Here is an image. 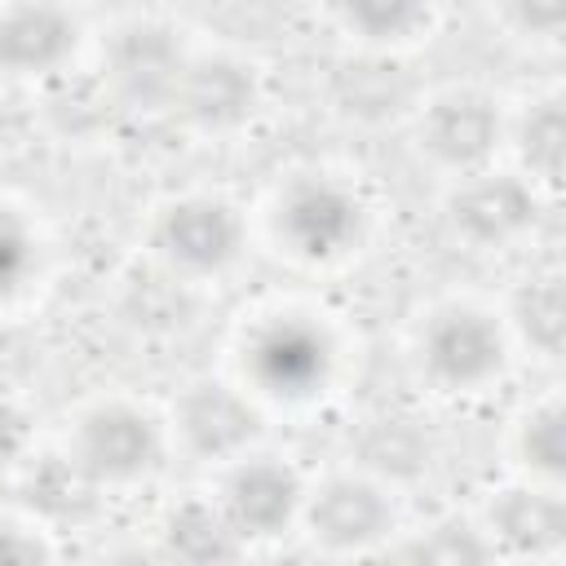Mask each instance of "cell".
Here are the masks:
<instances>
[{
	"label": "cell",
	"instance_id": "5bb4252c",
	"mask_svg": "<svg viewBox=\"0 0 566 566\" xmlns=\"http://www.w3.org/2000/svg\"><path fill=\"white\" fill-rule=\"evenodd\" d=\"M469 513L495 562L553 566L566 557V486L500 469L486 486H478Z\"/></svg>",
	"mask_w": 566,
	"mask_h": 566
},
{
	"label": "cell",
	"instance_id": "52a82bcc",
	"mask_svg": "<svg viewBox=\"0 0 566 566\" xmlns=\"http://www.w3.org/2000/svg\"><path fill=\"white\" fill-rule=\"evenodd\" d=\"M411 500L402 482L367 460L310 464L296 544L318 562H380L407 526Z\"/></svg>",
	"mask_w": 566,
	"mask_h": 566
},
{
	"label": "cell",
	"instance_id": "277c9868",
	"mask_svg": "<svg viewBox=\"0 0 566 566\" xmlns=\"http://www.w3.org/2000/svg\"><path fill=\"white\" fill-rule=\"evenodd\" d=\"M57 469L88 495H146L177 464L164 398L137 385H97L75 394L49 424Z\"/></svg>",
	"mask_w": 566,
	"mask_h": 566
},
{
	"label": "cell",
	"instance_id": "5b68a950",
	"mask_svg": "<svg viewBox=\"0 0 566 566\" xmlns=\"http://www.w3.org/2000/svg\"><path fill=\"white\" fill-rule=\"evenodd\" d=\"M137 256L203 296L234 283L256 261L248 199L212 181L159 190L137 217Z\"/></svg>",
	"mask_w": 566,
	"mask_h": 566
},
{
	"label": "cell",
	"instance_id": "6da1fadb",
	"mask_svg": "<svg viewBox=\"0 0 566 566\" xmlns=\"http://www.w3.org/2000/svg\"><path fill=\"white\" fill-rule=\"evenodd\" d=\"M217 367L274 429L310 424L358 389L367 336L327 292L283 283L234 305L221 327Z\"/></svg>",
	"mask_w": 566,
	"mask_h": 566
},
{
	"label": "cell",
	"instance_id": "7402d4cb",
	"mask_svg": "<svg viewBox=\"0 0 566 566\" xmlns=\"http://www.w3.org/2000/svg\"><path fill=\"white\" fill-rule=\"evenodd\" d=\"M380 562L478 566V562H495V557H491V544H486V535L478 531V522H473V513L464 504V509H447V513H429V517L411 513Z\"/></svg>",
	"mask_w": 566,
	"mask_h": 566
},
{
	"label": "cell",
	"instance_id": "3957f363",
	"mask_svg": "<svg viewBox=\"0 0 566 566\" xmlns=\"http://www.w3.org/2000/svg\"><path fill=\"white\" fill-rule=\"evenodd\" d=\"M407 380L447 407L486 402L522 371L500 292L447 283L420 296L398 332Z\"/></svg>",
	"mask_w": 566,
	"mask_h": 566
},
{
	"label": "cell",
	"instance_id": "d4e9b609",
	"mask_svg": "<svg viewBox=\"0 0 566 566\" xmlns=\"http://www.w3.org/2000/svg\"><path fill=\"white\" fill-rule=\"evenodd\" d=\"M44 447H49V424L40 407L22 389L0 385V482L27 473Z\"/></svg>",
	"mask_w": 566,
	"mask_h": 566
},
{
	"label": "cell",
	"instance_id": "9a60e30c",
	"mask_svg": "<svg viewBox=\"0 0 566 566\" xmlns=\"http://www.w3.org/2000/svg\"><path fill=\"white\" fill-rule=\"evenodd\" d=\"M57 270L62 239L44 203L0 186V327L40 314L57 287Z\"/></svg>",
	"mask_w": 566,
	"mask_h": 566
},
{
	"label": "cell",
	"instance_id": "ac0fdd59",
	"mask_svg": "<svg viewBox=\"0 0 566 566\" xmlns=\"http://www.w3.org/2000/svg\"><path fill=\"white\" fill-rule=\"evenodd\" d=\"M500 469L566 486V394L562 380L526 389L500 424Z\"/></svg>",
	"mask_w": 566,
	"mask_h": 566
},
{
	"label": "cell",
	"instance_id": "ffe728a7",
	"mask_svg": "<svg viewBox=\"0 0 566 566\" xmlns=\"http://www.w3.org/2000/svg\"><path fill=\"white\" fill-rule=\"evenodd\" d=\"M150 553L159 562H243L239 539L230 535V526L221 522L212 495L203 491V482H190L172 495H164L150 513Z\"/></svg>",
	"mask_w": 566,
	"mask_h": 566
},
{
	"label": "cell",
	"instance_id": "e0dca14e",
	"mask_svg": "<svg viewBox=\"0 0 566 566\" xmlns=\"http://www.w3.org/2000/svg\"><path fill=\"white\" fill-rule=\"evenodd\" d=\"M504 164L526 172L544 195H562L566 172V88L562 80H535L509 93Z\"/></svg>",
	"mask_w": 566,
	"mask_h": 566
},
{
	"label": "cell",
	"instance_id": "cb8c5ba5",
	"mask_svg": "<svg viewBox=\"0 0 566 566\" xmlns=\"http://www.w3.org/2000/svg\"><path fill=\"white\" fill-rule=\"evenodd\" d=\"M491 31L522 53H557L566 40V0H482Z\"/></svg>",
	"mask_w": 566,
	"mask_h": 566
},
{
	"label": "cell",
	"instance_id": "7c38bea8",
	"mask_svg": "<svg viewBox=\"0 0 566 566\" xmlns=\"http://www.w3.org/2000/svg\"><path fill=\"white\" fill-rule=\"evenodd\" d=\"M97 22L80 0H0V84L62 88L88 71Z\"/></svg>",
	"mask_w": 566,
	"mask_h": 566
},
{
	"label": "cell",
	"instance_id": "30bf717a",
	"mask_svg": "<svg viewBox=\"0 0 566 566\" xmlns=\"http://www.w3.org/2000/svg\"><path fill=\"white\" fill-rule=\"evenodd\" d=\"M557 208L526 172L495 159L486 168L438 181V226L469 256H517L539 234Z\"/></svg>",
	"mask_w": 566,
	"mask_h": 566
},
{
	"label": "cell",
	"instance_id": "9c48e42d",
	"mask_svg": "<svg viewBox=\"0 0 566 566\" xmlns=\"http://www.w3.org/2000/svg\"><path fill=\"white\" fill-rule=\"evenodd\" d=\"M199 482L212 495L230 535L239 539L243 557L296 544L310 464L283 442H274V433L217 460L212 469L199 473Z\"/></svg>",
	"mask_w": 566,
	"mask_h": 566
},
{
	"label": "cell",
	"instance_id": "44dd1931",
	"mask_svg": "<svg viewBox=\"0 0 566 566\" xmlns=\"http://www.w3.org/2000/svg\"><path fill=\"white\" fill-rule=\"evenodd\" d=\"M115 283H119V287H115V314H119V323L137 327L142 336H172V332H181V327L190 323V314H199V305H203V292L177 283L172 274L155 270V265L142 261V256H133V261L119 270Z\"/></svg>",
	"mask_w": 566,
	"mask_h": 566
},
{
	"label": "cell",
	"instance_id": "8fae6325",
	"mask_svg": "<svg viewBox=\"0 0 566 566\" xmlns=\"http://www.w3.org/2000/svg\"><path fill=\"white\" fill-rule=\"evenodd\" d=\"M190 35L195 27L159 9H133V13H115L111 22H97L93 57H88L97 97L119 115L164 119L168 88Z\"/></svg>",
	"mask_w": 566,
	"mask_h": 566
},
{
	"label": "cell",
	"instance_id": "484cf974",
	"mask_svg": "<svg viewBox=\"0 0 566 566\" xmlns=\"http://www.w3.org/2000/svg\"><path fill=\"white\" fill-rule=\"evenodd\" d=\"M0 155H4V137H0Z\"/></svg>",
	"mask_w": 566,
	"mask_h": 566
},
{
	"label": "cell",
	"instance_id": "4fadbf2b",
	"mask_svg": "<svg viewBox=\"0 0 566 566\" xmlns=\"http://www.w3.org/2000/svg\"><path fill=\"white\" fill-rule=\"evenodd\" d=\"M164 411H168L177 464H195L199 473L274 433V424L248 402V394L217 363L172 385Z\"/></svg>",
	"mask_w": 566,
	"mask_h": 566
},
{
	"label": "cell",
	"instance_id": "d6986e66",
	"mask_svg": "<svg viewBox=\"0 0 566 566\" xmlns=\"http://www.w3.org/2000/svg\"><path fill=\"white\" fill-rule=\"evenodd\" d=\"M509 332L517 340L522 367H557L566 349V274L557 261H531L513 287H500Z\"/></svg>",
	"mask_w": 566,
	"mask_h": 566
},
{
	"label": "cell",
	"instance_id": "ba28073f",
	"mask_svg": "<svg viewBox=\"0 0 566 566\" xmlns=\"http://www.w3.org/2000/svg\"><path fill=\"white\" fill-rule=\"evenodd\" d=\"M504 119L509 88L478 75H447L420 84L398 124L407 155L433 181H447L504 159Z\"/></svg>",
	"mask_w": 566,
	"mask_h": 566
},
{
	"label": "cell",
	"instance_id": "2e32d148",
	"mask_svg": "<svg viewBox=\"0 0 566 566\" xmlns=\"http://www.w3.org/2000/svg\"><path fill=\"white\" fill-rule=\"evenodd\" d=\"M314 18L340 53L407 62L442 35L451 0H314Z\"/></svg>",
	"mask_w": 566,
	"mask_h": 566
},
{
	"label": "cell",
	"instance_id": "7a4b0ae2",
	"mask_svg": "<svg viewBox=\"0 0 566 566\" xmlns=\"http://www.w3.org/2000/svg\"><path fill=\"white\" fill-rule=\"evenodd\" d=\"M256 256L301 283L340 279L363 265L385 230L380 190L345 159H292L248 195Z\"/></svg>",
	"mask_w": 566,
	"mask_h": 566
},
{
	"label": "cell",
	"instance_id": "8992f818",
	"mask_svg": "<svg viewBox=\"0 0 566 566\" xmlns=\"http://www.w3.org/2000/svg\"><path fill=\"white\" fill-rule=\"evenodd\" d=\"M270 111H274L270 66L248 44L195 31L177 62L164 119L199 146H234L248 142L270 119Z\"/></svg>",
	"mask_w": 566,
	"mask_h": 566
},
{
	"label": "cell",
	"instance_id": "603a6c76",
	"mask_svg": "<svg viewBox=\"0 0 566 566\" xmlns=\"http://www.w3.org/2000/svg\"><path fill=\"white\" fill-rule=\"evenodd\" d=\"M66 557L53 513L27 500H0V566H53Z\"/></svg>",
	"mask_w": 566,
	"mask_h": 566
}]
</instances>
